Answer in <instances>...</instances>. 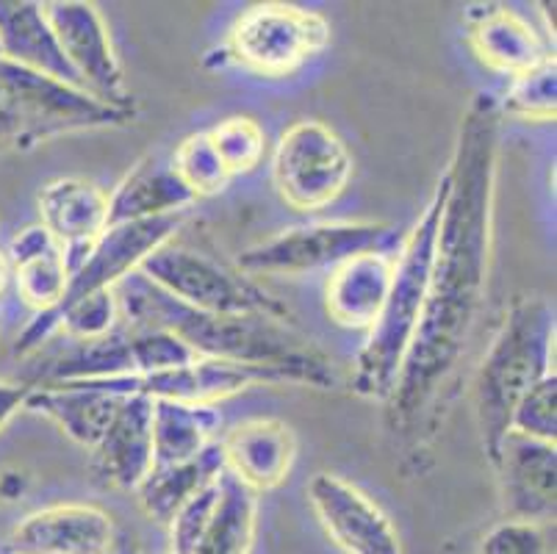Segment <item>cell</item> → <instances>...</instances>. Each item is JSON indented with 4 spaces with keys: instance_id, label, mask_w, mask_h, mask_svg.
Returning <instances> with one entry per match:
<instances>
[{
    "instance_id": "29",
    "label": "cell",
    "mask_w": 557,
    "mask_h": 554,
    "mask_svg": "<svg viewBox=\"0 0 557 554\" xmlns=\"http://www.w3.org/2000/svg\"><path fill=\"white\" fill-rule=\"evenodd\" d=\"M175 175L184 181L186 189L195 197H209L220 195L231 183V175H227L225 164L216 156L214 145H211L209 134L200 131V134H191L175 147L170 159Z\"/></svg>"
},
{
    "instance_id": "5",
    "label": "cell",
    "mask_w": 557,
    "mask_h": 554,
    "mask_svg": "<svg viewBox=\"0 0 557 554\" xmlns=\"http://www.w3.org/2000/svg\"><path fill=\"white\" fill-rule=\"evenodd\" d=\"M134 120L78 86L25 70L0 56V150H32L78 131L111 128Z\"/></svg>"
},
{
    "instance_id": "12",
    "label": "cell",
    "mask_w": 557,
    "mask_h": 554,
    "mask_svg": "<svg viewBox=\"0 0 557 554\" xmlns=\"http://www.w3.org/2000/svg\"><path fill=\"white\" fill-rule=\"evenodd\" d=\"M308 502L331 541L347 554H403L388 516L361 488L338 475H317L308 482Z\"/></svg>"
},
{
    "instance_id": "34",
    "label": "cell",
    "mask_w": 557,
    "mask_h": 554,
    "mask_svg": "<svg viewBox=\"0 0 557 554\" xmlns=\"http://www.w3.org/2000/svg\"><path fill=\"white\" fill-rule=\"evenodd\" d=\"M34 385L28 383H9V380H0V430L12 421V416L20 408H25V399L32 394Z\"/></svg>"
},
{
    "instance_id": "3",
    "label": "cell",
    "mask_w": 557,
    "mask_h": 554,
    "mask_svg": "<svg viewBox=\"0 0 557 554\" xmlns=\"http://www.w3.org/2000/svg\"><path fill=\"white\" fill-rule=\"evenodd\" d=\"M444 200H447V172L435 186L424 211L419 213L417 225L410 227L394 256L392 288L380 308L377 322L367 333V344L358 353L356 369H352V394L361 399L388 403L399 372H403V360L413 344L424 299H428L430 267H433Z\"/></svg>"
},
{
    "instance_id": "30",
    "label": "cell",
    "mask_w": 557,
    "mask_h": 554,
    "mask_svg": "<svg viewBox=\"0 0 557 554\" xmlns=\"http://www.w3.org/2000/svg\"><path fill=\"white\" fill-rule=\"evenodd\" d=\"M128 330V347L131 360H134V374H159L170 372V369H181L197 360V355L181 342L178 335H172L170 330L161 328H131Z\"/></svg>"
},
{
    "instance_id": "27",
    "label": "cell",
    "mask_w": 557,
    "mask_h": 554,
    "mask_svg": "<svg viewBox=\"0 0 557 554\" xmlns=\"http://www.w3.org/2000/svg\"><path fill=\"white\" fill-rule=\"evenodd\" d=\"M206 134H209L211 145H214L216 156H220L231 177L258 170L263 156H267V134H263L261 122L252 120V116H225Z\"/></svg>"
},
{
    "instance_id": "23",
    "label": "cell",
    "mask_w": 557,
    "mask_h": 554,
    "mask_svg": "<svg viewBox=\"0 0 557 554\" xmlns=\"http://www.w3.org/2000/svg\"><path fill=\"white\" fill-rule=\"evenodd\" d=\"M197 197L184 186L170 161L148 156L131 167L128 175L116 183L109 195V225L120 222H141L186 213Z\"/></svg>"
},
{
    "instance_id": "31",
    "label": "cell",
    "mask_w": 557,
    "mask_h": 554,
    "mask_svg": "<svg viewBox=\"0 0 557 554\" xmlns=\"http://www.w3.org/2000/svg\"><path fill=\"white\" fill-rule=\"evenodd\" d=\"M513 433L527 439L555 444L557 439V374H546L544 380L533 385L516 405L513 419H510Z\"/></svg>"
},
{
    "instance_id": "28",
    "label": "cell",
    "mask_w": 557,
    "mask_h": 554,
    "mask_svg": "<svg viewBox=\"0 0 557 554\" xmlns=\"http://www.w3.org/2000/svg\"><path fill=\"white\" fill-rule=\"evenodd\" d=\"M499 111L530 122H555L557 116V64L555 59L510 78Z\"/></svg>"
},
{
    "instance_id": "20",
    "label": "cell",
    "mask_w": 557,
    "mask_h": 554,
    "mask_svg": "<svg viewBox=\"0 0 557 554\" xmlns=\"http://www.w3.org/2000/svg\"><path fill=\"white\" fill-rule=\"evenodd\" d=\"M9 278L14 292L32 313L53 311L67 294L70 272L64 263L62 244L55 242L42 225H28L9 242L7 250Z\"/></svg>"
},
{
    "instance_id": "17",
    "label": "cell",
    "mask_w": 557,
    "mask_h": 554,
    "mask_svg": "<svg viewBox=\"0 0 557 554\" xmlns=\"http://www.w3.org/2000/svg\"><path fill=\"white\" fill-rule=\"evenodd\" d=\"M153 399L139 394L123 396L114 419L98 444L89 450V471L103 488L136 491L153 469Z\"/></svg>"
},
{
    "instance_id": "25",
    "label": "cell",
    "mask_w": 557,
    "mask_h": 554,
    "mask_svg": "<svg viewBox=\"0 0 557 554\" xmlns=\"http://www.w3.org/2000/svg\"><path fill=\"white\" fill-rule=\"evenodd\" d=\"M225 471V457H222L220 441L211 444L209 450H202L200 455L184 460V464L172 466H153L148 477L136 488V502H139L141 513L159 525H170L172 516L200 491L209 485L211 480Z\"/></svg>"
},
{
    "instance_id": "18",
    "label": "cell",
    "mask_w": 557,
    "mask_h": 554,
    "mask_svg": "<svg viewBox=\"0 0 557 554\" xmlns=\"http://www.w3.org/2000/svg\"><path fill=\"white\" fill-rule=\"evenodd\" d=\"M225 471L252 494L283 485L297 460V435L281 419H250L220 439Z\"/></svg>"
},
{
    "instance_id": "13",
    "label": "cell",
    "mask_w": 557,
    "mask_h": 554,
    "mask_svg": "<svg viewBox=\"0 0 557 554\" xmlns=\"http://www.w3.org/2000/svg\"><path fill=\"white\" fill-rule=\"evenodd\" d=\"M499 482L505 518L546 525L555 518L557 450L546 441L527 439L510 430L491 460Z\"/></svg>"
},
{
    "instance_id": "1",
    "label": "cell",
    "mask_w": 557,
    "mask_h": 554,
    "mask_svg": "<svg viewBox=\"0 0 557 554\" xmlns=\"http://www.w3.org/2000/svg\"><path fill=\"white\" fill-rule=\"evenodd\" d=\"M499 128V103L485 95H478L460 116L458 141L447 167V200L435 236L428 299L386 403L388 430L394 435H413L433 416L485 308Z\"/></svg>"
},
{
    "instance_id": "11",
    "label": "cell",
    "mask_w": 557,
    "mask_h": 554,
    "mask_svg": "<svg viewBox=\"0 0 557 554\" xmlns=\"http://www.w3.org/2000/svg\"><path fill=\"white\" fill-rule=\"evenodd\" d=\"M184 220L186 213H172V217H159V220L120 222V225L106 227L86 261L70 278L67 294L59 308L86 297V294L114 288L123 278H128L148 261L159 247L175 242V233L181 231Z\"/></svg>"
},
{
    "instance_id": "10",
    "label": "cell",
    "mask_w": 557,
    "mask_h": 554,
    "mask_svg": "<svg viewBox=\"0 0 557 554\" xmlns=\"http://www.w3.org/2000/svg\"><path fill=\"white\" fill-rule=\"evenodd\" d=\"M42 9L81 89L103 106L136 114L123 61L116 56L100 9L86 0H50L42 3Z\"/></svg>"
},
{
    "instance_id": "2",
    "label": "cell",
    "mask_w": 557,
    "mask_h": 554,
    "mask_svg": "<svg viewBox=\"0 0 557 554\" xmlns=\"http://www.w3.org/2000/svg\"><path fill=\"white\" fill-rule=\"evenodd\" d=\"M111 292L120 308V322L131 328L145 324V328L170 330L197 358L286 366L308 374L322 391L336 385L333 360L281 319L220 317V313L195 311L161 292L139 269L123 278Z\"/></svg>"
},
{
    "instance_id": "15",
    "label": "cell",
    "mask_w": 557,
    "mask_h": 554,
    "mask_svg": "<svg viewBox=\"0 0 557 554\" xmlns=\"http://www.w3.org/2000/svg\"><path fill=\"white\" fill-rule=\"evenodd\" d=\"M466 39L485 67L508 78L555 59L552 39L544 30L503 3H488L466 14Z\"/></svg>"
},
{
    "instance_id": "6",
    "label": "cell",
    "mask_w": 557,
    "mask_h": 554,
    "mask_svg": "<svg viewBox=\"0 0 557 554\" xmlns=\"http://www.w3.org/2000/svg\"><path fill=\"white\" fill-rule=\"evenodd\" d=\"M331 34L325 14L295 3H258L227 30L222 61L258 78H288L331 45Z\"/></svg>"
},
{
    "instance_id": "16",
    "label": "cell",
    "mask_w": 557,
    "mask_h": 554,
    "mask_svg": "<svg viewBox=\"0 0 557 554\" xmlns=\"http://www.w3.org/2000/svg\"><path fill=\"white\" fill-rule=\"evenodd\" d=\"M114 518L95 505H53L9 532V554H109Z\"/></svg>"
},
{
    "instance_id": "7",
    "label": "cell",
    "mask_w": 557,
    "mask_h": 554,
    "mask_svg": "<svg viewBox=\"0 0 557 554\" xmlns=\"http://www.w3.org/2000/svg\"><path fill=\"white\" fill-rule=\"evenodd\" d=\"M139 272L150 283L175 297L178 303L189 305L195 311L220 313V317H267L288 322V308L258 286L252 278L242 274L239 269H227L214 258L184 247V244H164L148 261L141 263Z\"/></svg>"
},
{
    "instance_id": "26",
    "label": "cell",
    "mask_w": 557,
    "mask_h": 554,
    "mask_svg": "<svg viewBox=\"0 0 557 554\" xmlns=\"http://www.w3.org/2000/svg\"><path fill=\"white\" fill-rule=\"evenodd\" d=\"M258 494L242 485L227 471H222L220 502L214 507L209 527L202 532L195 554H250L256 541Z\"/></svg>"
},
{
    "instance_id": "22",
    "label": "cell",
    "mask_w": 557,
    "mask_h": 554,
    "mask_svg": "<svg viewBox=\"0 0 557 554\" xmlns=\"http://www.w3.org/2000/svg\"><path fill=\"white\" fill-rule=\"evenodd\" d=\"M0 56L20 67L81 89L78 78L64 59L59 39L45 17L42 3L0 0Z\"/></svg>"
},
{
    "instance_id": "33",
    "label": "cell",
    "mask_w": 557,
    "mask_h": 554,
    "mask_svg": "<svg viewBox=\"0 0 557 554\" xmlns=\"http://www.w3.org/2000/svg\"><path fill=\"white\" fill-rule=\"evenodd\" d=\"M480 554H549L546 525L505 518L480 541Z\"/></svg>"
},
{
    "instance_id": "9",
    "label": "cell",
    "mask_w": 557,
    "mask_h": 554,
    "mask_svg": "<svg viewBox=\"0 0 557 554\" xmlns=\"http://www.w3.org/2000/svg\"><path fill=\"white\" fill-rule=\"evenodd\" d=\"M356 161L347 141L319 120L295 122L272 156V181L288 208L322 211L347 192Z\"/></svg>"
},
{
    "instance_id": "32",
    "label": "cell",
    "mask_w": 557,
    "mask_h": 554,
    "mask_svg": "<svg viewBox=\"0 0 557 554\" xmlns=\"http://www.w3.org/2000/svg\"><path fill=\"white\" fill-rule=\"evenodd\" d=\"M222 491V475L216 480H211L209 485L200 488L184 507H181L170 527V554H195L197 543H200L202 532L209 527L211 516H214V507L220 502Z\"/></svg>"
},
{
    "instance_id": "21",
    "label": "cell",
    "mask_w": 557,
    "mask_h": 554,
    "mask_svg": "<svg viewBox=\"0 0 557 554\" xmlns=\"http://www.w3.org/2000/svg\"><path fill=\"white\" fill-rule=\"evenodd\" d=\"M123 396L98 383H62L32 389L25 408L53 421L70 441L92 450L114 419Z\"/></svg>"
},
{
    "instance_id": "8",
    "label": "cell",
    "mask_w": 557,
    "mask_h": 554,
    "mask_svg": "<svg viewBox=\"0 0 557 554\" xmlns=\"http://www.w3.org/2000/svg\"><path fill=\"white\" fill-rule=\"evenodd\" d=\"M399 236L386 222H317L292 227L277 236L258 242L236 256V269L247 278L261 274H306L313 269H333L358 253H394Z\"/></svg>"
},
{
    "instance_id": "14",
    "label": "cell",
    "mask_w": 557,
    "mask_h": 554,
    "mask_svg": "<svg viewBox=\"0 0 557 554\" xmlns=\"http://www.w3.org/2000/svg\"><path fill=\"white\" fill-rule=\"evenodd\" d=\"M39 225L62 244L70 278L109 227V192L86 177H55L37 197Z\"/></svg>"
},
{
    "instance_id": "24",
    "label": "cell",
    "mask_w": 557,
    "mask_h": 554,
    "mask_svg": "<svg viewBox=\"0 0 557 554\" xmlns=\"http://www.w3.org/2000/svg\"><path fill=\"white\" fill-rule=\"evenodd\" d=\"M153 466L184 464L220 441L222 416L216 405L153 399Z\"/></svg>"
},
{
    "instance_id": "35",
    "label": "cell",
    "mask_w": 557,
    "mask_h": 554,
    "mask_svg": "<svg viewBox=\"0 0 557 554\" xmlns=\"http://www.w3.org/2000/svg\"><path fill=\"white\" fill-rule=\"evenodd\" d=\"M9 281V267H7V258L0 256V292H3V286H7Z\"/></svg>"
},
{
    "instance_id": "19",
    "label": "cell",
    "mask_w": 557,
    "mask_h": 554,
    "mask_svg": "<svg viewBox=\"0 0 557 554\" xmlns=\"http://www.w3.org/2000/svg\"><path fill=\"white\" fill-rule=\"evenodd\" d=\"M392 274L394 256L388 253H358L333 267L325 283L327 317L344 330L369 333L388 297Z\"/></svg>"
},
{
    "instance_id": "4",
    "label": "cell",
    "mask_w": 557,
    "mask_h": 554,
    "mask_svg": "<svg viewBox=\"0 0 557 554\" xmlns=\"http://www.w3.org/2000/svg\"><path fill=\"white\" fill-rule=\"evenodd\" d=\"M555 305L549 299L535 294L519 297L480 360L472 396L488 464L510 433L521 396L555 372Z\"/></svg>"
}]
</instances>
